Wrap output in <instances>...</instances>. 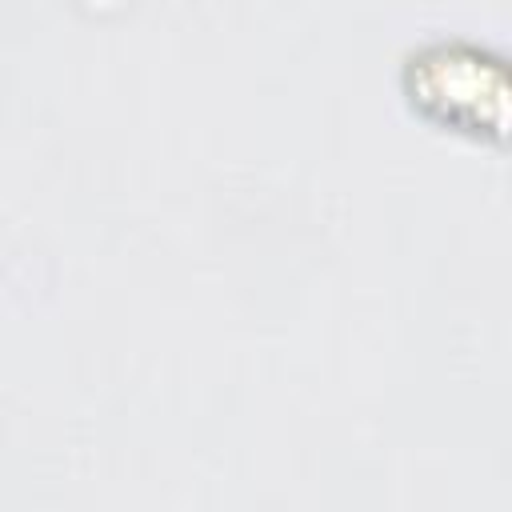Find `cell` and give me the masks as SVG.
Instances as JSON below:
<instances>
[{"label":"cell","instance_id":"1","mask_svg":"<svg viewBox=\"0 0 512 512\" xmlns=\"http://www.w3.org/2000/svg\"><path fill=\"white\" fill-rule=\"evenodd\" d=\"M408 92L440 124L464 132H500L504 124V68L472 44H436L412 56Z\"/></svg>","mask_w":512,"mask_h":512}]
</instances>
